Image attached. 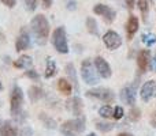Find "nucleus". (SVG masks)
I'll list each match as a JSON object with an SVG mask.
<instances>
[{
  "label": "nucleus",
  "mask_w": 156,
  "mask_h": 136,
  "mask_svg": "<svg viewBox=\"0 0 156 136\" xmlns=\"http://www.w3.org/2000/svg\"><path fill=\"white\" fill-rule=\"evenodd\" d=\"M30 29L38 45H44L49 35V22L43 14H37L30 22Z\"/></svg>",
  "instance_id": "f257e3e1"
},
{
  "label": "nucleus",
  "mask_w": 156,
  "mask_h": 136,
  "mask_svg": "<svg viewBox=\"0 0 156 136\" xmlns=\"http://www.w3.org/2000/svg\"><path fill=\"white\" fill-rule=\"evenodd\" d=\"M25 95L22 88L18 85H14L12 90H11V97H10V110L11 114L15 118H19V121H22V114H25L22 112V106H23Z\"/></svg>",
  "instance_id": "f03ea898"
},
{
  "label": "nucleus",
  "mask_w": 156,
  "mask_h": 136,
  "mask_svg": "<svg viewBox=\"0 0 156 136\" xmlns=\"http://www.w3.org/2000/svg\"><path fill=\"white\" fill-rule=\"evenodd\" d=\"M85 117L81 116V117H76L73 120H67L60 125V132L63 136H77L80 134H82L85 131Z\"/></svg>",
  "instance_id": "7ed1b4c3"
},
{
  "label": "nucleus",
  "mask_w": 156,
  "mask_h": 136,
  "mask_svg": "<svg viewBox=\"0 0 156 136\" xmlns=\"http://www.w3.org/2000/svg\"><path fill=\"white\" fill-rule=\"evenodd\" d=\"M81 76H82L83 82L89 86H94L99 83L100 80V75L96 71V67L92 63V60H83L81 64Z\"/></svg>",
  "instance_id": "20e7f679"
},
{
  "label": "nucleus",
  "mask_w": 156,
  "mask_h": 136,
  "mask_svg": "<svg viewBox=\"0 0 156 136\" xmlns=\"http://www.w3.org/2000/svg\"><path fill=\"white\" fill-rule=\"evenodd\" d=\"M52 44H54L55 49L59 53H69V44H67V35H66V30L63 26L56 27L52 33Z\"/></svg>",
  "instance_id": "39448f33"
},
{
  "label": "nucleus",
  "mask_w": 156,
  "mask_h": 136,
  "mask_svg": "<svg viewBox=\"0 0 156 136\" xmlns=\"http://www.w3.org/2000/svg\"><path fill=\"white\" fill-rule=\"evenodd\" d=\"M86 95L90 97V98L100 99V101H103V102H107V104H110L114 99V93L110 88H104V87L92 88V90H89L88 93H86Z\"/></svg>",
  "instance_id": "423d86ee"
},
{
  "label": "nucleus",
  "mask_w": 156,
  "mask_h": 136,
  "mask_svg": "<svg viewBox=\"0 0 156 136\" xmlns=\"http://www.w3.org/2000/svg\"><path fill=\"white\" fill-rule=\"evenodd\" d=\"M103 42H104V45L107 46V49L115 51V49H118L119 46L122 45V38L116 32L108 30V32L103 35Z\"/></svg>",
  "instance_id": "0eeeda50"
},
{
  "label": "nucleus",
  "mask_w": 156,
  "mask_h": 136,
  "mask_svg": "<svg viewBox=\"0 0 156 136\" xmlns=\"http://www.w3.org/2000/svg\"><path fill=\"white\" fill-rule=\"evenodd\" d=\"M93 12L96 14V15H100V16H103V19H104L107 23H111V22L115 19V16H116V14H115V11L112 10L111 7H108V5H105V4H96L93 7Z\"/></svg>",
  "instance_id": "6e6552de"
},
{
  "label": "nucleus",
  "mask_w": 156,
  "mask_h": 136,
  "mask_svg": "<svg viewBox=\"0 0 156 136\" xmlns=\"http://www.w3.org/2000/svg\"><path fill=\"white\" fill-rule=\"evenodd\" d=\"M140 97L144 102L151 101L152 98L156 97V82L155 80H148L143 85L140 90Z\"/></svg>",
  "instance_id": "1a4fd4ad"
},
{
  "label": "nucleus",
  "mask_w": 156,
  "mask_h": 136,
  "mask_svg": "<svg viewBox=\"0 0 156 136\" xmlns=\"http://www.w3.org/2000/svg\"><path fill=\"white\" fill-rule=\"evenodd\" d=\"M93 64L96 67V71L99 72L100 78H104V79H108L111 76V67L110 64L107 63V60H104L101 56H97L96 59L93 60Z\"/></svg>",
  "instance_id": "9d476101"
},
{
  "label": "nucleus",
  "mask_w": 156,
  "mask_h": 136,
  "mask_svg": "<svg viewBox=\"0 0 156 136\" xmlns=\"http://www.w3.org/2000/svg\"><path fill=\"white\" fill-rule=\"evenodd\" d=\"M29 46H30V35L26 30L22 29L21 33H19V35H18V38H16V41H15V51L16 52L26 51Z\"/></svg>",
  "instance_id": "9b49d317"
},
{
  "label": "nucleus",
  "mask_w": 156,
  "mask_h": 136,
  "mask_svg": "<svg viewBox=\"0 0 156 136\" xmlns=\"http://www.w3.org/2000/svg\"><path fill=\"white\" fill-rule=\"evenodd\" d=\"M136 97H137V90H136L134 86H127V87L122 88V91H121L122 102H125L127 105H134Z\"/></svg>",
  "instance_id": "f8f14e48"
},
{
  "label": "nucleus",
  "mask_w": 156,
  "mask_h": 136,
  "mask_svg": "<svg viewBox=\"0 0 156 136\" xmlns=\"http://www.w3.org/2000/svg\"><path fill=\"white\" fill-rule=\"evenodd\" d=\"M137 65L141 72H145L151 65V52L148 49H144L137 56Z\"/></svg>",
  "instance_id": "ddd939ff"
},
{
  "label": "nucleus",
  "mask_w": 156,
  "mask_h": 136,
  "mask_svg": "<svg viewBox=\"0 0 156 136\" xmlns=\"http://www.w3.org/2000/svg\"><path fill=\"white\" fill-rule=\"evenodd\" d=\"M67 109L73 113L76 117H81L82 116V110H83V104L81 101L80 97H73L67 101Z\"/></svg>",
  "instance_id": "4468645a"
},
{
  "label": "nucleus",
  "mask_w": 156,
  "mask_h": 136,
  "mask_svg": "<svg viewBox=\"0 0 156 136\" xmlns=\"http://www.w3.org/2000/svg\"><path fill=\"white\" fill-rule=\"evenodd\" d=\"M0 136H18L16 125H14L12 121L7 120L0 124Z\"/></svg>",
  "instance_id": "2eb2a0df"
},
{
  "label": "nucleus",
  "mask_w": 156,
  "mask_h": 136,
  "mask_svg": "<svg viewBox=\"0 0 156 136\" xmlns=\"http://www.w3.org/2000/svg\"><path fill=\"white\" fill-rule=\"evenodd\" d=\"M137 30H138L137 16H134V15L129 16V19H127V22H126V34H127V37H129V40H132L133 35L137 33Z\"/></svg>",
  "instance_id": "dca6fc26"
},
{
  "label": "nucleus",
  "mask_w": 156,
  "mask_h": 136,
  "mask_svg": "<svg viewBox=\"0 0 156 136\" xmlns=\"http://www.w3.org/2000/svg\"><path fill=\"white\" fill-rule=\"evenodd\" d=\"M32 64H33L32 57L26 56V55L21 56L18 60H15V61H14V67L19 68V69H29L30 67H32Z\"/></svg>",
  "instance_id": "f3484780"
},
{
  "label": "nucleus",
  "mask_w": 156,
  "mask_h": 136,
  "mask_svg": "<svg viewBox=\"0 0 156 136\" xmlns=\"http://www.w3.org/2000/svg\"><path fill=\"white\" fill-rule=\"evenodd\" d=\"M43 95H44V91L38 86H32L29 88V91H27V97H29V99L32 102H37L38 99L43 98Z\"/></svg>",
  "instance_id": "a211bd4d"
},
{
  "label": "nucleus",
  "mask_w": 156,
  "mask_h": 136,
  "mask_svg": "<svg viewBox=\"0 0 156 136\" xmlns=\"http://www.w3.org/2000/svg\"><path fill=\"white\" fill-rule=\"evenodd\" d=\"M58 88H59V91L62 94H65V95H70L71 91H73L71 83L69 82L67 79H65V78H60V79L58 80Z\"/></svg>",
  "instance_id": "6ab92c4d"
},
{
  "label": "nucleus",
  "mask_w": 156,
  "mask_h": 136,
  "mask_svg": "<svg viewBox=\"0 0 156 136\" xmlns=\"http://www.w3.org/2000/svg\"><path fill=\"white\" fill-rule=\"evenodd\" d=\"M86 29H88V32L90 33V34H93V35H99L97 22H96V19L92 18V16H89V18L86 19Z\"/></svg>",
  "instance_id": "aec40b11"
},
{
  "label": "nucleus",
  "mask_w": 156,
  "mask_h": 136,
  "mask_svg": "<svg viewBox=\"0 0 156 136\" xmlns=\"http://www.w3.org/2000/svg\"><path fill=\"white\" fill-rule=\"evenodd\" d=\"M56 64H55L54 60H48L47 61V67H45V74H44V76L47 78V79H49V78L55 76V74H56Z\"/></svg>",
  "instance_id": "412c9836"
},
{
  "label": "nucleus",
  "mask_w": 156,
  "mask_h": 136,
  "mask_svg": "<svg viewBox=\"0 0 156 136\" xmlns=\"http://www.w3.org/2000/svg\"><path fill=\"white\" fill-rule=\"evenodd\" d=\"M99 114L103 118H111L114 117V108L110 106V105H104L99 109Z\"/></svg>",
  "instance_id": "4be33fe9"
},
{
  "label": "nucleus",
  "mask_w": 156,
  "mask_h": 136,
  "mask_svg": "<svg viewBox=\"0 0 156 136\" xmlns=\"http://www.w3.org/2000/svg\"><path fill=\"white\" fill-rule=\"evenodd\" d=\"M66 74L69 75L70 80L74 83L76 88H78V82H77V74H76V68H74L73 64H67L66 65Z\"/></svg>",
  "instance_id": "5701e85b"
},
{
  "label": "nucleus",
  "mask_w": 156,
  "mask_h": 136,
  "mask_svg": "<svg viewBox=\"0 0 156 136\" xmlns=\"http://www.w3.org/2000/svg\"><path fill=\"white\" fill-rule=\"evenodd\" d=\"M149 0H138L137 5H138V10L143 12L144 19H147V15H148V11H149Z\"/></svg>",
  "instance_id": "b1692460"
},
{
  "label": "nucleus",
  "mask_w": 156,
  "mask_h": 136,
  "mask_svg": "<svg viewBox=\"0 0 156 136\" xmlns=\"http://www.w3.org/2000/svg\"><path fill=\"white\" fill-rule=\"evenodd\" d=\"M143 42L147 46H152L156 44V34L154 33H147V34H143Z\"/></svg>",
  "instance_id": "393cba45"
},
{
  "label": "nucleus",
  "mask_w": 156,
  "mask_h": 136,
  "mask_svg": "<svg viewBox=\"0 0 156 136\" xmlns=\"http://www.w3.org/2000/svg\"><path fill=\"white\" fill-rule=\"evenodd\" d=\"M96 128L101 132H110L114 128V124L111 123H103V121H97L96 123Z\"/></svg>",
  "instance_id": "a878e982"
},
{
  "label": "nucleus",
  "mask_w": 156,
  "mask_h": 136,
  "mask_svg": "<svg viewBox=\"0 0 156 136\" xmlns=\"http://www.w3.org/2000/svg\"><path fill=\"white\" fill-rule=\"evenodd\" d=\"M25 8L30 12H33L37 8V0H25Z\"/></svg>",
  "instance_id": "bb28decb"
},
{
  "label": "nucleus",
  "mask_w": 156,
  "mask_h": 136,
  "mask_svg": "<svg viewBox=\"0 0 156 136\" xmlns=\"http://www.w3.org/2000/svg\"><path fill=\"white\" fill-rule=\"evenodd\" d=\"M123 116H125L123 108L122 106H115L114 108V118H115V120H121Z\"/></svg>",
  "instance_id": "cd10ccee"
},
{
  "label": "nucleus",
  "mask_w": 156,
  "mask_h": 136,
  "mask_svg": "<svg viewBox=\"0 0 156 136\" xmlns=\"http://www.w3.org/2000/svg\"><path fill=\"white\" fill-rule=\"evenodd\" d=\"M129 117L132 118L133 121L138 120V118L141 117V112H140V109H137V108H133V109L130 110V113H129Z\"/></svg>",
  "instance_id": "c85d7f7f"
},
{
  "label": "nucleus",
  "mask_w": 156,
  "mask_h": 136,
  "mask_svg": "<svg viewBox=\"0 0 156 136\" xmlns=\"http://www.w3.org/2000/svg\"><path fill=\"white\" fill-rule=\"evenodd\" d=\"M26 76L29 78V79H32V80H38L40 79L38 72L34 71V69H26Z\"/></svg>",
  "instance_id": "c756f323"
},
{
  "label": "nucleus",
  "mask_w": 156,
  "mask_h": 136,
  "mask_svg": "<svg viewBox=\"0 0 156 136\" xmlns=\"http://www.w3.org/2000/svg\"><path fill=\"white\" fill-rule=\"evenodd\" d=\"M40 117H41V120H43L44 121V123H45L47 124V125L45 127H48V124H51V128H55V121L54 120H52V118H47L45 117V116H44V113H41V116H40Z\"/></svg>",
  "instance_id": "7c9ffc66"
},
{
  "label": "nucleus",
  "mask_w": 156,
  "mask_h": 136,
  "mask_svg": "<svg viewBox=\"0 0 156 136\" xmlns=\"http://www.w3.org/2000/svg\"><path fill=\"white\" fill-rule=\"evenodd\" d=\"M0 2H2L3 4H4L5 7H8V8L15 7V4H16V0H0Z\"/></svg>",
  "instance_id": "2f4dec72"
},
{
  "label": "nucleus",
  "mask_w": 156,
  "mask_h": 136,
  "mask_svg": "<svg viewBox=\"0 0 156 136\" xmlns=\"http://www.w3.org/2000/svg\"><path fill=\"white\" fill-rule=\"evenodd\" d=\"M32 134H33V131L30 127H23L21 131V136H32Z\"/></svg>",
  "instance_id": "473e14b6"
},
{
  "label": "nucleus",
  "mask_w": 156,
  "mask_h": 136,
  "mask_svg": "<svg viewBox=\"0 0 156 136\" xmlns=\"http://www.w3.org/2000/svg\"><path fill=\"white\" fill-rule=\"evenodd\" d=\"M41 3H43L44 8H49L52 5V0H41Z\"/></svg>",
  "instance_id": "72a5a7b5"
},
{
  "label": "nucleus",
  "mask_w": 156,
  "mask_h": 136,
  "mask_svg": "<svg viewBox=\"0 0 156 136\" xmlns=\"http://www.w3.org/2000/svg\"><path fill=\"white\" fill-rule=\"evenodd\" d=\"M151 125L154 127V128H156V110L152 113V116H151Z\"/></svg>",
  "instance_id": "f704fd0d"
},
{
  "label": "nucleus",
  "mask_w": 156,
  "mask_h": 136,
  "mask_svg": "<svg viewBox=\"0 0 156 136\" xmlns=\"http://www.w3.org/2000/svg\"><path fill=\"white\" fill-rule=\"evenodd\" d=\"M126 5L129 10H132V8L134 7V0H126Z\"/></svg>",
  "instance_id": "c9c22d12"
},
{
  "label": "nucleus",
  "mask_w": 156,
  "mask_h": 136,
  "mask_svg": "<svg viewBox=\"0 0 156 136\" xmlns=\"http://www.w3.org/2000/svg\"><path fill=\"white\" fill-rule=\"evenodd\" d=\"M118 136H133V135H130V134H119Z\"/></svg>",
  "instance_id": "e433bc0d"
},
{
  "label": "nucleus",
  "mask_w": 156,
  "mask_h": 136,
  "mask_svg": "<svg viewBox=\"0 0 156 136\" xmlns=\"http://www.w3.org/2000/svg\"><path fill=\"white\" fill-rule=\"evenodd\" d=\"M0 91H3V83H2V80H0Z\"/></svg>",
  "instance_id": "4c0bfd02"
},
{
  "label": "nucleus",
  "mask_w": 156,
  "mask_h": 136,
  "mask_svg": "<svg viewBox=\"0 0 156 136\" xmlns=\"http://www.w3.org/2000/svg\"><path fill=\"white\" fill-rule=\"evenodd\" d=\"M88 136H96V135H94V134H90V135H88Z\"/></svg>",
  "instance_id": "58836bf2"
}]
</instances>
